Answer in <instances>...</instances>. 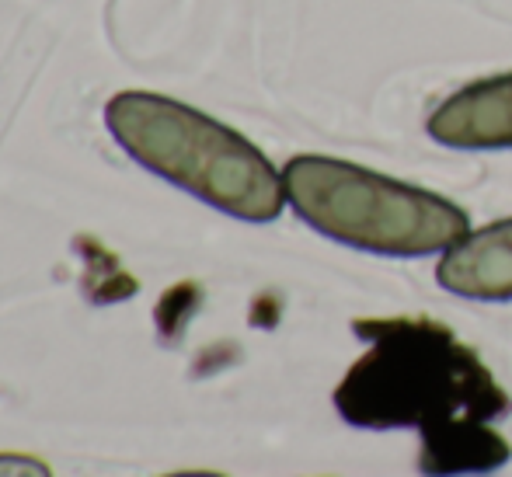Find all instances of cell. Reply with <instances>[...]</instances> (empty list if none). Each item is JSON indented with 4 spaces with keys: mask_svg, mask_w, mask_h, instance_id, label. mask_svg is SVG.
Listing matches in <instances>:
<instances>
[{
    "mask_svg": "<svg viewBox=\"0 0 512 477\" xmlns=\"http://www.w3.org/2000/svg\"><path fill=\"white\" fill-rule=\"evenodd\" d=\"M366 352L335 390V408L356 429H411L429 477L488 474L512 457L495 429L509 394L485 359L432 317H370L352 324Z\"/></svg>",
    "mask_w": 512,
    "mask_h": 477,
    "instance_id": "1",
    "label": "cell"
},
{
    "mask_svg": "<svg viewBox=\"0 0 512 477\" xmlns=\"http://www.w3.org/2000/svg\"><path fill=\"white\" fill-rule=\"evenodd\" d=\"M105 126L136 164L220 213L248 223H269L283 213V175L269 157L185 101L119 91L105 105Z\"/></svg>",
    "mask_w": 512,
    "mask_h": 477,
    "instance_id": "2",
    "label": "cell"
},
{
    "mask_svg": "<svg viewBox=\"0 0 512 477\" xmlns=\"http://www.w3.org/2000/svg\"><path fill=\"white\" fill-rule=\"evenodd\" d=\"M283 189L307 227L359 251L418 258L450 251L471 234L457 202L338 157L300 154L286 161Z\"/></svg>",
    "mask_w": 512,
    "mask_h": 477,
    "instance_id": "3",
    "label": "cell"
},
{
    "mask_svg": "<svg viewBox=\"0 0 512 477\" xmlns=\"http://www.w3.org/2000/svg\"><path fill=\"white\" fill-rule=\"evenodd\" d=\"M429 136L453 150H512V74L453 91L429 115Z\"/></svg>",
    "mask_w": 512,
    "mask_h": 477,
    "instance_id": "4",
    "label": "cell"
},
{
    "mask_svg": "<svg viewBox=\"0 0 512 477\" xmlns=\"http://www.w3.org/2000/svg\"><path fill=\"white\" fill-rule=\"evenodd\" d=\"M436 279L464 300H512V216L443 251Z\"/></svg>",
    "mask_w": 512,
    "mask_h": 477,
    "instance_id": "5",
    "label": "cell"
},
{
    "mask_svg": "<svg viewBox=\"0 0 512 477\" xmlns=\"http://www.w3.org/2000/svg\"><path fill=\"white\" fill-rule=\"evenodd\" d=\"M0 477H53V471L32 453H0Z\"/></svg>",
    "mask_w": 512,
    "mask_h": 477,
    "instance_id": "6",
    "label": "cell"
},
{
    "mask_svg": "<svg viewBox=\"0 0 512 477\" xmlns=\"http://www.w3.org/2000/svg\"><path fill=\"white\" fill-rule=\"evenodd\" d=\"M164 477H223V474H213V471H178V474H164Z\"/></svg>",
    "mask_w": 512,
    "mask_h": 477,
    "instance_id": "7",
    "label": "cell"
}]
</instances>
